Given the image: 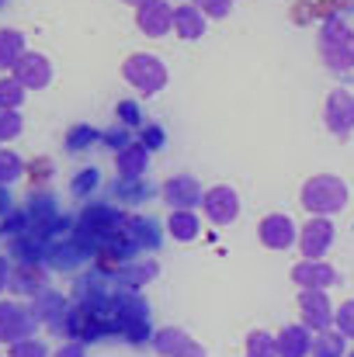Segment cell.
I'll use <instances>...</instances> for the list:
<instances>
[{
  "label": "cell",
  "instance_id": "cell-1",
  "mask_svg": "<svg viewBox=\"0 0 354 357\" xmlns=\"http://www.w3.org/2000/svg\"><path fill=\"white\" fill-rule=\"evenodd\" d=\"M348 202V184L334 174H316L302 184V208L316 219L330 215V212H341Z\"/></svg>",
  "mask_w": 354,
  "mask_h": 357
},
{
  "label": "cell",
  "instance_id": "cell-2",
  "mask_svg": "<svg viewBox=\"0 0 354 357\" xmlns=\"http://www.w3.org/2000/svg\"><path fill=\"white\" fill-rule=\"evenodd\" d=\"M121 77H125V84L128 87H135L139 94H160L163 87H167V80H170V73H167V63L160 59V56H153V52H135V56H128L125 63H121Z\"/></svg>",
  "mask_w": 354,
  "mask_h": 357
},
{
  "label": "cell",
  "instance_id": "cell-3",
  "mask_svg": "<svg viewBox=\"0 0 354 357\" xmlns=\"http://www.w3.org/2000/svg\"><path fill=\"white\" fill-rule=\"evenodd\" d=\"M320 52H323V63L337 73L351 70L354 66V31L344 21H327L323 31H320Z\"/></svg>",
  "mask_w": 354,
  "mask_h": 357
},
{
  "label": "cell",
  "instance_id": "cell-4",
  "mask_svg": "<svg viewBox=\"0 0 354 357\" xmlns=\"http://www.w3.org/2000/svg\"><path fill=\"white\" fill-rule=\"evenodd\" d=\"M202 212H205V219L212 226H230V222H236V215H239V195H236L230 184H216V188L205 191Z\"/></svg>",
  "mask_w": 354,
  "mask_h": 357
},
{
  "label": "cell",
  "instance_id": "cell-5",
  "mask_svg": "<svg viewBox=\"0 0 354 357\" xmlns=\"http://www.w3.org/2000/svg\"><path fill=\"white\" fill-rule=\"evenodd\" d=\"M257 239H260L267 250H288V246L299 243V229H295V222H292L285 212H271V215L260 219Z\"/></svg>",
  "mask_w": 354,
  "mask_h": 357
},
{
  "label": "cell",
  "instance_id": "cell-6",
  "mask_svg": "<svg viewBox=\"0 0 354 357\" xmlns=\"http://www.w3.org/2000/svg\"><path fill=\"white\" fill-rule=\"evenodd\" d=\"M135 28L146 38H163L174 28V7L167 0H149L146 7L135 10Z\"/></svg>",
  "mask_w": 354,
  "mask_h": 357
},
{
  "label": "cell",
  "instance_id": "cell-7",
  "mask_svg": "<svg viewBox=\"0 0 354 357\" xmlns=\"http://www.w3.org/2000/svg\"><path fill=\"white\" fill-rule=\"evenodd\" d=\"M163 198H167V205L174 212H191L195 205H202L205 195H202V184L191 174H177V177H170L163 184Z\"/></svg>",
  "mask_w": 354,
  "mask_h": 357
},
{
  "label": "cell",
  "instance_id": "cell-8",
  "mask_svg": "<svg viewBox=\"0 0 354 357\" xmlns=\"http://www.w3.org/2000/svg\"><path fill=\"white\" fill-rule=\"evenodd\" d=\"M10 77H14L24 91H45V87L52 84V63H49L42 52H28Z\"/></svg>",
  "mask_w": 354,
  "mask_h": 357
},
{
  "label": "cell",
  "instance_id": "cell-9",
  "mask_svg": "<svg viewBox=\"0 0 354 357\" xmlns=\"http://www.w3.org/2000/svg\"><path fill=\"white\" fill-rule=\"evenodd\" d=\"M330 243H334V226L327 219H309L299 233V246H302L306 260H320L330 250Z\"/></svg>",
  "mask_w": 354,
  "mask_h": 357
},
{
  "label": "cell",
  "instance_id": "cell-10",
  "mask_svg": "<svg viewBox=\"0 0 354 357\" xmlns=\"http://www.w3.org/2000/svg\"><path fill=\"white\" fill-rule=\"evenodd\" d=\"M292 281L302 284V291H323V288H330V284L337 281V274H334V267H327L323 260H302V264H295Z\"/></svg>",
  "mask_w": 354,
  "mask_h": 357
},
{
  "label": "cell",
  "instance_id": "cell-11",
  "mask_svg": "<svg viewBox=\"0 0 354 357\" xmlns=\"http://www.w3.org/2000/svg\"><path fill=\"white\" fill-rule=\"evenodd\" d=\"M327 125L337 135H348L354 128V98L348 91H334L327 98Z\"/></svg>",
  "mask_w": 354,
  "mask_h": 357
},
{
  "label": "cell",
  "instance_id": "cell-12",
  "mask_svg": "<svg viewBox=\"0 0 354 357\" xmlns=\"http://www.w3.org/2000/svg\"><path fill=\"white\" fill-rule=\"evenodd\" d=\"M174 31H177L184 42H195V38H202V35L209 31V17L202 14V7L181 3V7H174Z\"/></svg>",
  "mask_w": 354,
  "mask_h": 357
},
{
  "label": "cell",
  "instance_id": "cell-13",
  "mask_svg": "<svg viewBox=\"0 0 354 357\" xmlns=\"http://www.w3.org/2000/svg\"><path fill=\"white\" fill-rule=\"evenodd\" d=\"M28 42L17 28H0V73H14L17 63L28 56Z\"/></svg>",
  "mask_w": 354,
  "mask_h": 357
},
{
  "label": "cell",
  "instance_id": "cell-14",
  "mask_svg": "<svg viewBox=\"0 0 354 357\" xmlns=\"http://www.w3.org/2000/svg\"><path fill=\"white\" fill-rule=\"evenodd\" d=\"M31 330V316L17 302H0V340H17Z\"/></svg>",
  "mask_w": 354,
  "mask_h": 357
},
{
  "label": "cell",
  "instance_id": "cell-15",
  "mask_svg": "<svg viewBox=\"0 0 354 357\" xmlns=\"http://www.w3.org/2000/svg\"><path fill=\"white\" fill-rule=\"evenodd\" d=\"M146 167H149V153H146V146H135V142H132V146H125V149L115 156V170H118V177H125V181L142 177Z\"/></svg>",
  "mask_w": 354,
  "mask_h": 357
},
{
  "label": "cell",
  "instance_id": "cell-16",
  "mask_svg": "<svg viewBox=\"0 0 354 357\" xmlns=\"http://www.w3.org/2000/svg\"><path fill=\"white\" fill-rule=\"evenodd\" d=\"M299 309H302V319L309 326H316V330L330 326V302H327L323 291H302L299 295Z\"/></svg>",
  "mask_w": 354,
  "mask_h": 357
},
{
  "label": "cell",
  "instance_id": "cell-17",
  "mask_svg": "<svg viewBox=\"0 0 354 357\" xmlns=\"http://www.w3.org/2000/svg\"><path fill=\"white\" fill-rule=\"evenodd\" d=\"M156 347L170 357H202V351H198L181 330H163V333L156 337Z\"/></svg>",
  "mask_w": 354,
  "mask_h": 357
},
{
  "label": "cell",
  "instance_id": "cell-18",
  "mask_svg": "<svg viewBox=\"0 0 354 357\" xmlns=\"http://www.w3.org/2000/svg\"><path fill=\"white\" fill-rule=\"evenodd\" d=\"M167 229H170V236L177 239V243H191V239L198 236V229H202V219L195 212H170Z\"/></svg>",
  "mask_w": 354,
  "mask_h": 357
},
{
  "label": "cell",
  "instance_id": "cell-19",
  "mask_svg": "<svg viewBox=\"0 0 354 357\" xmlns=\"http://www.w3.org/2000/svg\"><path fill=\"white\" fill-rule=\"evenodd\" d=\"M309 351V337L302 326H285L278 337V357H302Z\"/></svg>",
  "mask_w": 354,
  "mask_h": 357
},
{
  "label": "cell",
  "instance_id": "cell-20",
  "mask_svg": "<svg viewBox=\"0 0 354 357\" xmlns=\"http://www.w3.org/2000/svg\"><path fill=\"white\" fill-rule=\"evenodd\" d=\"M24 87L14 77H0V112H17L24 105Z\"/></svg>",
  "mask_w": 354,
  "mask_h": 357
},
{
  "label": "cell",
  "instance_id": "cell-21",
  "mask_svg": "<svg viewBox=\"0 0 354 357\" xmlns=\"http://www.w3.org/2000/svg\"><path fill=\"white\" fill-rule=\"evenodd\" d=\"M21 174H24L21 156L10 149H0V184H14V181H21Z\"/></svg>",
  "mask_w": 354,
  "mask_h": 357
},
{
  "label": "cell",
  "instance_id": "cell-22",
  "mask_svg": "<svg viewBox=\"0 0 354 357\" xmlns=\"http://www.w3.org/2000/svg\"><path fill=\"white\" fill-rule=\"evenodd\" d=\"M278 354V344L267 337V333H250V340H246V357H274Z\"/></svg>",
  "mask_w": 354,
  "mask_h": 357
},
{
  "label": "cell",
  "instance_id": "cell-23",
  "mask_svg": "<svg viewBox=\"0 0 354 357\" xmlns=\"http://www.w3.org/2000/svg\"><path fill=\"white\" fill-rule=\"evenodd\" d=\"M24 132V121L17 112H0V142H10Z\"/></svg>",
  "mask_w": 354,
  "mask_h": 357
},
{
  "label": "cell",
  "instance_id": "cell-24",
  "mask_svg": "<svg viewBox=\"0 0 354 357\" xmlns=\"http://www.w3.org/2000/svg\"><path fill=\"white\" fill-rule=\"evenodd\" d=\"M236 0H195V7H202L205 17H230Z\"/></svg>",
  "mask_w": 354,
  "mask_h": 357
},
{
  "label": "cell",
  "instance_id": "cell-25",
  "mask_svg": "<svg viewBox=\"0 0 354 357\" xmlns=\"http://www.w3.org/2000/svg\"><path fill=\"white\" fill-rule=\"evenodd\" d=\"M14 357H45V347L35 340H17L14 344Z\"/></svg>",
  "mask_w": 354,
  "mask_h": 357
},
{
  "label": "cell",
  "instance_id": "cell-26",
  "mask_svg": "<svg viewBox=\"0 0 354 357\" xmlns=\"http://www.w3.org/2000/svg\"><path fill=\"white\" fill-rule=\"evenodd\" d=\"M341 326H344L348 333H354V302H348V305L341 309Z\"/></svg>",
  "mask_w": 354,
  "mask_h": 357
},
{
  "label": "cell",
  "instance_id": "cell-27",
  "mask_svg": "<svg viewBox=\"0 0 354 357\" xmlns=\"http://www.w3.org/2000/svg\"><path fill=\"white\" fill-rule=\"evenodd\" d=\"M316 351H320V357H334L337 354V340H334V337H327V340H320V347H316Z\"/></svg>",
  "mask_w": 354,
  "mask_h": 357
},
{
  "label": "cell",
  "instance_id": "cell-28",
  "mask_svg": "<svg viewBox=\"0 0 354 357\" xmlns=\"http://www.w3.org/2000/svg\"><path fill=\"white\" fill-rule=\"evenodd\" d=\"M7 278H10V267H7V260H0V291L7 288Z\"/></svg>",
  "mask_w": 354,
  "mask_h": 357
},
{
  "label": "cell",
  "instance_id": "cell-29",
  "mask_svg": "<svg viewBox=\"0 0 354 357\" xmlns=\"http://www.w3.org/2000/svg\"><path fill=\"white\" fill-rule=\"evenodd\" d=\"M121 3H128V7H135V10H139V7H146L149 0H121Z\"/></svg>",
  "mask_w": 354,
  "mask_h": 357
},
{
  "label": "cell",
  "instance_id": "cell-30",
  "mask_svg": "<svg viewBox=\"0 0 354 357\" xmlns=\"http://www.w3.org/2000/svg\"><path fill=\"white\" fill-rule=\"evenodd\" d=\"M7 3H10V0H0V10H3V7H7Z\"/></svg>",
  "mask_w": 354,
  "mask_h": 357
}]
</instances>
